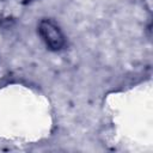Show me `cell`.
<instances>
[{
	"label": "cell",
	"instance_id": "6da1fadb",
	"mask_svg": "<svg viewBox=\"0 0 153 153\" xmlns=\"http://www.w3.org/2000/svg\"><path fill=\"white\" fill-rule=\"evenodd\" d=\"M37 35L47 49L53 53H59L67 45V37L63 30L51 18H42L38 22Z\"/></svg>",
	"mask_w": 153,
	"mask_h": 153
},
{
	"label": "cell",
	"instance_id": "7a4b0ae2",
	"mask_svg": "<svg viewBox=\"0 0 153 153\" xmlns=\"http://www.w3.org/2000/svg\"><path fill=\"white\" fill-rule=\"evenodd\" d=\"M143 7L148 13H152V0H143Z\"/></svg>",
	"mask_w": 153,
	"mask_h": 153
}]
</instances>
